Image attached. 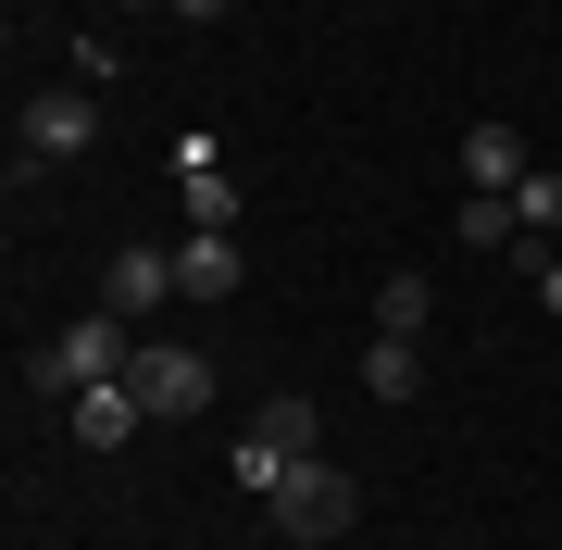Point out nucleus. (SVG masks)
Masks as SVG:
<instances>
[{"mask_svg": "<svg viewBox=\"0 0 562 550\" xmlns=\"http://www.w3.org/2000/svg\"><path fill=\"white\" fill-rule=\"evenodd\" d=\"M313 450H325V426H313V401H301V388H288V401H262V413H250V426H238V438H225V475H238V489H250V501H276V489H288V475H301V463H313Z\"/></svg>", "mask_w": 562, "mask_h": 550, "instance_id": "1", "label": "nucleus"}, {"mask_svg": "<svg viewBox=\"0 0 562 550\" xmlns=\"http://www.w3.org/2000/svg\"><path fill=\"white\" fill-rule=\"evenodd\" d=\"M113 375H138V326H125V313H76L50 350H25V388H50V401L113 388Z\"/></svg>", "mask_w": 562, "mask_h": 550, "instance_id": "2", "label": "nucleus"}, {"mask_svg": "<svg viewBox=\"0 0 562 550\" xmlns=\"http://www.w3.org/2000/svg\"><path fill=\"white\" fill-rule=\"evenodd\" d=\"M88 138H101V101H88V88H38V101L13 113V164H25V176L88 164Z\"/></svg>", "mask_w": 562, "mask_h": 550, "instance_id": "3", "label": "nucleus"}, {"mask_svg": "<svg viewBox=\"0 0 562 550\" xmlns=\"http://www.w3.org/2000/svg\"><path fill=\"white\" fill-rule=\"evenodd\" d=\"M138 401L150 426H188V413H213V363L188 338H138Z\"/></svg>", "mask_w": 562, "mask_h": 550, "instance_id": "4", "label": "nucleus"}, {"mask_svg": "<svg viewBox=\"0 0 562 550\" xmlns=\"http://www.w3.org/2000/svg\"><path fill=\"white\" fill-rule=\"evenodd\" d=\"M262 513H276V538H338V526H350V513H362V489H350V475H338V463H325V450H313V463H301V475H288V489H276V501H262Z\"/></svg>", "mask_w": 562, "mask_h": 550, "instance_id": "5", "label": "nucleus"}, {"mask_svg": "<svg viewBox=\"0 0 562 550\" xmlns=\"http://www.w3.org/2000/svg\"><path fill=\"white\" fill-rule=\"evenodd\" d=\"M238 225H188L176 238V301H238Z\"/></svg>", "mask_w": 562, "mask_h": 550, "instance_id": "6", "label": "nucleus"}, {"mask_svg": "<svg viewBox=\"0 0 562 550\" xmlns=\"http://www.w3.org/2000/svg\"><path fill=\"white\" fill-rule=\"evenodd\" d=\"M63 426H76V450H125V438L150 426V401H138V375H113V388H76Z\"/></svg>", "mask_w": 562, "mask_h": 550, "instance_id": "7", "label": "nucleus"}, {"mask_svg": "<svg viewBox=\"0 0 562 550\" xmlns=\"http://www.w3.org/2000/svg\"><path fill=\"white\" fill-rule=\"evenodd\" d=\"M525 176H538V164H525V125H501V113L462 125V188H501V201H513Z\"/></svg>", "mask_w": 562, "mask_h": 550, "instance_id": "8", "label": "nucleus"}, {"mask_svg": "<svg viewBox=\"0 0 562 550\" xmlns=\"http://www.w3.org/2000/svg\"><path fill=\"white\" fill-rule=\"evenodd\" d=\"M162 301H176V250H125V263L101 276V313H125V326H150Z\"/></svg>", "mask_w": 562, "mask_h": 550, "instance_id": "9", "label": "nucleus"}, {"mask_svg": "<svg viewBox=\"0 0 562 550\" xmlns=\"http://www.w3.org/2000/svg\"><path fill=\"white\" fill-rule=\"evenodd\" d=\"M362 388L375 401H413L425 388V338H362Z\"/></svg>", "mask_w": 562, "mask_h": 550, "instance_id": "10", "label": "nucleus"}, {"mask_svg": "<svg viewBox=\"0 0 562 550\" xmlns=\"http://www.w3.org/2000/svg\"><path fill=\"white\" fill-rule=\"evenodd\" d=\"M450 225H462V250H513V238H525L501 188H462V213H450Z\"/></svg>", "mask_w": 562, "mask_h": 550, "instance_id": "11", "label": "nucleus"}, {"mask_svg": "<svg viewBox=\"0 0 562 550\" xmlns=\"http://www.w3.org/2000/svg\"><path fill=\"white\" fill-rule=\"evenodd\" d=\"M425 313H438L425 276H387V288H375V338H425Z\"/></svg>", "mask_w": 562, "mask_h": 550, "instance_id": "12", "label": "nucleus"}, {"mask_svg": "<svg viewBox=\"0 0 562 550\" xmlns=\"http://www.w3.org/2000/svg\"><path fill=\"white\" fill-rule=\"evenodd\" d=\"M188 225H238V176H213V150H188Z\"/></svg>", "mask_w": 562, "mask_h": 550, "instance_id": "13", "label": "nucleus"}, {"mask_svg": "<svg viewBox=\"0 0 562 550\" xmlns=\"http://www.w3.org/2000/svg\"><path fill=\"white\" fill-rule=\"evenodd\" d=\"M513 225H525V238H562V176H525V188H513ZM525 238H513V250H525Z\"/></svg>", "mask_w": 562, "mask_h": 550, "instance_id": "14", "label": "nucleus"}, {"mask_svg": "<svg viewBox=\"0 0 562 550\" xmlns=\"http://www.w3.org/2000/svg\"><path fill=\"white\" fill-rule=\"evenodd\" d=\"M525 276H538V301L562 313V238H525Z\"/></svg>", "mask_w": 562, "mask_h": 550, "instance_id": "15", "label": "nucleus"}, {"mask_svg": "<svg viewBox=\"0 0 562 550\" xmlns=\"http://www.w3.org/2000/svg\"><path fill=\"white\" fill-rule=\"evenodd\" d=\"M176 25H225V0H176Z\"/></svg>", "mask_w": 562, "mask_h": 550, "instance_id": "16", "label": "nucleus"}, {"mask_svg": "<svg viewBox=\"0 0 562 550\" xmlns=\"http://www.w3.org/2000/svg\"><path fill=\"white\" fill-rule=\"evenodd\" d=\"M125 13H176V0H125Z\"/></svg>", "mask_w": 562, "mask_h": 550, "instance_id": "17", "label": "nucleus"}]
</instances>
